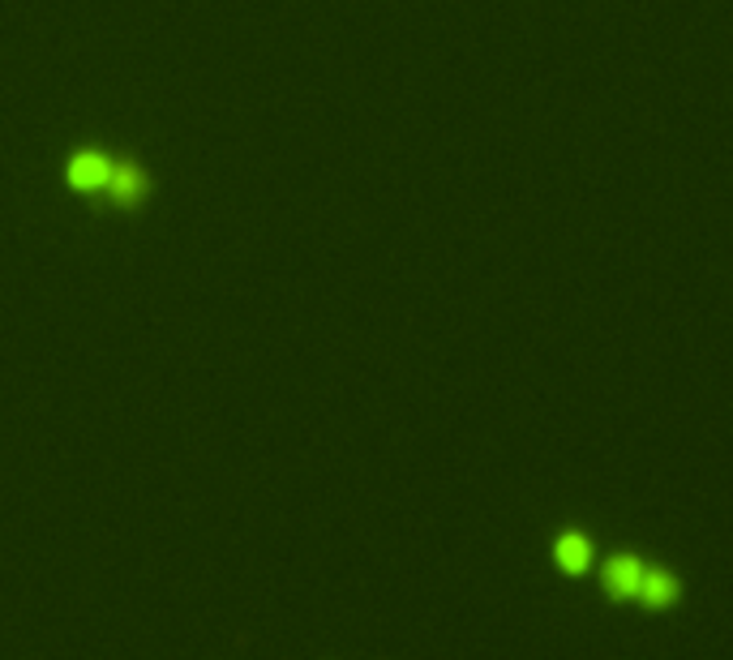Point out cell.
<instances>
[{"mask_svg": "<svg viewBox=\"0 0 733 660\" xmlns=\"http://www.w3.org/2000/svg\"><path fill=\"white\" fill-rule=\"evenodd\" d=\"M558 558H562V567H566V571H584V567H588V545H584L579 536H562Z\"/></svg>", "mask_w": 733, "mask_h": 660, "instance_id": "3", "label": "cell"}, {"mask_svg": "<svg viewBox=\"0 0 733 660\" xmlns=\"http://www.w3.org/2000/svg\"><path fill=\"white\" fill-rule=\"evenodd\" d=\"M644 567L635 562V558H622V562H613L609 567V583L618 588V592H626V596H635L640 592V583H644Z\"/></svg>", "mask_w": 733, "mask_h": 660, "instance_id": "2", "label": "cell"}, {"mask_svg": "<svg viewBox=\"0 0 733 660\" xmlns=\"http://www.w3.org/2000/svg\"><path fill=\"white\" fill-rule=\"evenodd\" d=\"M65 177H69L74 189H99V193H108V184L116 177V164L108 155H99V150H82V155H74L65 164Z\"/></svg>", "mask_w": 733, "mask_h": 660, "instance_id": "1", "label": "cell"}]
</instances>
